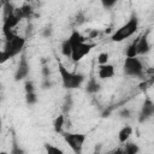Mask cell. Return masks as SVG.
I'll use <instances>...</instances> for the list:
<instances>
[{
  "label": "cell",
  "mask_w": 154,
  "mask_h": 154,
  "mask_svg": "<svg viewBox=\"0 0 154 154\" xmlns=\"http://www.w3.org/2000/svg\"><path fill=\"white\" fill-rule=\"evenodd\" d=\"M130 114H131V113H130V111H129L128 108H123V109L119 112V116H120L122 118H129Z\"/></svg>",
  "instance_id": "26"
},
{
  "label": "cell",
  "mask_w": 154,
  "mask_h": 154,
  "mask_svg": "<svg viewBox=\"0 0 154 154\" xmlns=\"http://www.w3.org/2000/svg\"><path fill=\"white\" fill-rule=\"evenodd\" d=\"M52 35V29L51 28H45L42 31V36L43 37H49Z\"/></svg>",
  "instance_id": "27"
},
{
  "label": "cell",
  "mask_w": 154,
  "mask_h": 154,
  "mask_svg": "<svg viewBox=\"0 0 154 154\" xmlns=\"http://www.w3.org/2000/svg\"><path fill=\"white\" fill-rule=\"evenodd\" d=\"M58 71L61 78V83L63 87L67 90L71 89H77L79 87H82V84L85 81L84 75L78 73V72H71L67 70V67H65L60 61H58Z\"/></svg>",
  "instance_id": "2"
},
{
  "label": "cell",
  "mask_w": 154,
  "mask_h": 154,
  "mask_svg": "<svg viewBox=\"0 0 154 154\" xmlns=\"http://www.w3.org/2000/svg\"><path fill=\"white\" fill-rule=\"evenodd\" d=\"M0 89H1V88H0Z\"/></svg>",
  "instance_id": "32"
},
{
  "label": "cell",
  "mask_w": 154,
  "mask_h": 154,
  "mask_svg": "<svg viewBox=\"0 0 154 154\" xmlns=\"http://www.w3.org/2000/svg\"><path fill=\"white\" fill-rule=\"evenodd\" d=\"M100 90H101V84H100V82H99L96 78L90 77V78L87 81V83H85V91H87L88 94H97Z\"/></svg>",
  "instance_id": "12"
},
{
  "label": "cell",
  "mask_w": 154,
  "mask_h": 154,
  "mask_svg": "<svg viewBox=\"0 0 154 154\" xmlns=\"http://www.w3.org/2000/svg\"><path fill=\"white\" fill-rule=\"evenodd\" d=\"M71 108H72V97H71V95H66L65 101H64V105H63L64 113H69Z\"/></svg>",
  "instance_id": "21"
},
{
  "label": "cell",
  "mask_w": 154,
  "mask_h": 154,
  "mask_svg": "<svg viewBox=\"0 0 154 154\" xmlns=\"http://www.w3.org/2000/svg\"><path fill=\"white\" fill-rule=\"evenodd\" d=\"M49 75H51L49 69H48L47 66H43V67H42V76H43L45 78H47V77H49Z\"/></svg>",
  "instance_id": "28"
},
{
  "label": "cell",
  "mask_w": 154,
  "mask_h": 154,
  "mask_svg": "<svg viewBox=\"0 0 154 154\" xmlns=\"http://www.w3.org/2000/svg\"><path fill=\"white\" fill-rule=\"evenodd\" d=\"M65 122H66V118H65V114H59L54 122H53V129L57 134H63V130H64V126H65Z\"/></svg>",
  "instance_id": "14"
},
{
  "label": "cell",
  "mask_w": 154,
  "mask_h": 154,
  "mask_svg": "<svg viewBox=\"0 0 154 154\" xmlns=\"http://www.w3.org/2000/svg\"><path fill=\"white\" fill-rule=\"evenodd\" d=\"M108 60H109V54L107 52H102L97 55V63L100 65H103V64L108 63Z\"/></svg>",
  "instance_id": "22"
},
{
  "label": "cell",
  "mask_w": 154,
  "mask_h": 154,
  "mask_svg": "<svg viewBox=\"0 0 154 154\" xmlns=\"http://www.w3.org/2000/svg\"><path fill=\"white\" fill-rule=\"evenodd\" d=\"M24 89H25V93H32L35 91V85L31 81H26L24 84Z\"/></svg>",
  "instance_id": "23"
},
{
  "label": "cell",
  "mask_w": 154,
  "mask_h": 154,
  "mask_svg": "<svg viewBox=\"0 0 154 154\" xmlns=\"http://www.w3.org/2000/svg\"><path fill=\"white\" fill-rule=\"evenodd\" d=\"M150 51V43L148 41L147 34L137 37V55H146Z\"/></svg>",
  "instance_id": "9"
},
{
  "label": "cell",
  "mask_w": 154,
  "mask_h": 154,
  "mask_svg": "<svg viewBox=\"0 0 154 154\" xmlns=\"http://www.w3.org/2000/svg\"><path fill=\"white\" fill-rule=\"evenodd\" d=\"M67 40L71 45V57L70 58L72 59L73 63H79L84 57H87L91 52L93 47L95 46L94 43L87 42L85 41L87 38L77 30H73Z\"/></svg>",
  "instance_id": "1"
},
{
  "label": "cell",
  "mask_w": 154,
  "mask_h": 154,
  "mask_svg": "<svg viewBox=\"0 0 154 154\" xmlns=\"http://www.w3.org/2000/svg\"><path fill=\"white\" fill-rule=\"evenodd\" d=\"M14 13L16 16L22 20V19H30L32 17V13H34V10L32 7L29 5V4H25L18 8L14 10Z\"/></svg>",
  "instance_id": "11"
},
{
  "label": "cell",
  "mask_w": 154,
  "mask_h": 154,
  "mask_svg": "<svg viewBox=\"0 0 154 154\" xmlns=\"http://www.w3.org/2000/svg\"><path fill=\"white\" fill-rule=\"evenodd\" d=\"M97 34H99V31H97V30H91V31H90V34L88 35V37H89V38H94V37H96V36H97Z\"/></svg>",
  "instance_id": "29"
},
{
  "label": "cell",
  "mask_w": 154,
  "mask_h": 154,
  "mask_svg": "<svg viewBox=\"0 0 154 154\" xmlns=\"http://www.w3.org/2000/svg\"><path fill=\"white\" fill-rule=\"evenodd\" d=\"M11 58L8 57V54L4 51V49H0V65L1 64H5L6 61H8Z\"/></svg>",
  "instance_id": "24"
},
{
  "label": "cell",
  "mask_w": 154,
  "mask_h": 154,
  "mask_svg": "<svg viewBox=\"0 0 154 154\" xmlns=\"http://www.w3.org/2000/svg\"><path fill=\"white\" fill-rule=\"evenodd\" d=\"M123 71L125 76L138 78L144 75V66H143L142 60L138 58V55L131 57V58L126 57L123 64Z\"/></svg>",
  "instance_id": "4"
},
{
  "label": "cell",
  "mask_w": 154,
  "mask_h": 154,
  "mask_svg": "<svg viewBox=\"0 0 154 154\" xmlns=\"http://www.w3.org/2000/svg\"><path fill=\"white\" fill-rule=\"evenodd\" d=\"M114 65L112 64H103V65H100L99 66V71H97V76L100 79H109L114 76Z\"/></svg>",
  "instance_id": "10"
},
{
  "label": "cell",
  "mask_w": 154,
  "mask_h": 154,
  "mask_svg": "<svg viewBox=\"0 0 154 154\" xmlns=\"http://www.w3.org/2000/svg\"><path fill=\"white\" fill-rule=\"evenodd\" d=\"M137 30H138V19L136 16H131L126 23H124L117 30L113 31V34L111 35V40L113 42L125 41L126 38L131 37L134 34H136Z\"/></svg>",
  "instance_id": "3"
},
{
  "label": "cell",
  "mask_w": 154,
  "mask_h": 154,
  "mask_svg": "<svg viewBox=\"0 0 154 154\" xmlns=\"http://www.w3.org/2000/svg\"><path fill=\"white\" fill-rule=\"evenodd\" d=\"M125 55L131 58V57H137V38L134 40L126 48L125 51Z\"/></svg>",
  "instance_id": "16"
},
{
  "label": "cell",
  "mask_w": 154,
  "mask_h": 154,
  "mask_svg": "<svg viewBox=\"0 0 154 154\" xmlns=\"http://www.w3.org/2000/svg\"><path fill=\"white\" fill-rule=\"evenodd\" d=\"M29 72H30V65H29V61L26 59L25 55H22L19 61H18V65H17V69H16V72H14V81H23L28 76H29Z\"/></svg>",
  "instance_id": "7"
},
{
  "label": "cell",
  "mask_w": 154,
  "mask_h": 154,
  "mask_svg": "<svg viewBox=\"0 0 154 154\" xmlns=\"http://www.w3.org/2000/svg\"><path fill=\"white\" fill-rule=\"evenodd\" d=\"M37 101H38V97H37V95H36L35 91H32V93H25V102L28 105H35Z\"/></svg>",
  "instance_id": "18"
},
{
  "label": "cell",
  "mask_w": 154,
  "mask_h": 154,
  "mask_svg": "<svg viewBox=\"0 0 154 154\" xmlns=\"http://www.w3.org/2000/svg\"><path fill=\"white\" fill-rule=\"evenodd\" d=\"M1 125H2V119H1V117H0V129H1Z\"/></svg>",
  "instance_id": "31"
},
{
  "label": "cell",
  "mask_w": 154,
  "mask_h": 154,
  "mask_svg": "<svg viewBox=\"0 0 154 154\" xmlns=\"http://www.w3.org/2000/svg\"><path fill=\"white\" fill-rule=\"evenodd\" d=\"M63 137L65 142L69 144V147L72 149L75 153H81L83 144L87 140V136L84 134H78V132H64L63 131Z\"/></svg>",
  "instance_id": "6"
},
{
  "label": "cell",
  "mask_w": 154,
  "mask_h": 154,
  "mask_svg": "<svg viewBox=\"0 0 154 154\" xmlns=\"http://www.w3.org/2000/svg\"><path fill=\"white\" fill-rule=\"evenodd\" d=\"M25 43H26V40L23 36H19L18 34H16L13 37L5 40V45L2 49L8 54L10 58H14L24 49Z\"/></svg>",
  "instance_id": "5"
},
{
  "label": "cell",
  "mask_w": 154,
  "mask_h": 154,
  "mask_svg": "<svg viewBox=\"0 0 154 154\" xmlns=\"http://www.w3.org/2000/svg\"><path fill=\"white\" fill-rule=\"evenodd\" d=\"M0 1H1L2 4H6V2H11L12 0H0Z\"/></svg>",
  "instance_id": "30"
},
{
  "label": "cell",
  "mask_w": 154,
  "mask_h": 154,
  "mask_svg": "<svg viewBox=\"0 0 154 154\" xmlns=\"http://www.w3.org/2000/svg\"><path fill=\"white\" fill-rule=\"evenodd\" d=\"M99 1H100L101 6H102L105 10H111V8H113V7L117 5V2H118L119 0H99Z\"/></svg>",
  "instance_id": "20"
},
{
  "label": "cell",
  "mask_w": 154,
  "mask_h": 154,
  "mask_svg": "<svg viewBox=\"0 0 154 154\" xmlns=\"http://www.w3.org/2000/svg\"><path fill=\"white\" fill-rule=\"evenodd\" d=\"M45 149H46V152L48 154H63L64 153L60 148H58V147H55V146H53L51 143H46L45 144Z\"/></svg>",
  "instance_id": "19"
},
{
  "label": "cell",
  "mask_w": 154,
  "mask_h": 154,
  "mask_svg": "<svg viewBox=\"0 0 154 154\" xmlns=\"http://www.w3.org/2000/svg\"><path fill=\"white\" fill-rule=\"evenodd\" d=\"M122 152L125 153V154H137V153L140 152V147H138L136 143H134V142L126 141V142H125V146H124V148H123Z\"/></svg>",
  "instance_id": "15"
},
{
  "label": "cell",
  "mask_w": 154,
  "mask_h": 154,
  "mask_svg": "<svg viewBox=\"0 0 154 154\" xmlns=\"http://www.w3.org/2000/svg\"><path fill=\"white\" fill-rule=\"evenodd\" d=\"M61 53L66 58H70L71 57V45H70V42H69L67 38L61 43Z\"/></svg>",
  "instance_id": "17"
},
{
  "label": "cell",
  "mask_w": 154,
  "mask_h": 154,
  "mask_svg": "<svg viewBox=\"0 0 154 154\" xmlns=\"http://www.w3.org/2000/svg\"><path fill=\"white\" fill-rule=\"evenodd\" d=\"M154 114V102L152 101L150 97H147L141 107L140 114H138V122L140 123H144L147 120H149Z\"/></svg>",
  "instance_id": "8"
},
{
  "label": "cell",
  "mask_w": 154,
  "mask_h": 154,
  "mask_svg": "<svg viewBox=\"0 0 154 154\" xmlns=\"http://www.w3.org/2000/svg\"><path fill=\"white\" fill-rule=\"evenodd\" d=\"M52 88V82L49 81V77L43 78V82L41 83V89H51Z\"/></svg>",
  "instance_id": "25"
},
{
  "label": "cell",
  "mask_w": 154,
  "mask_h": 154,
  "mask_svg": "<svg viewBox=\"0 0 154 154\" xmlns=\"http://www.w3.org/2000/svg\"><path fill=\"white\" fill-rule=\"evenodd\" d=\"M132 132H134L132 126H130V125L123 126V128L119 130V132H118V141H119L120 143H125L126 141L130 140Z\"/></svg>",
  "instance_id": "13"
}]
</instances>
